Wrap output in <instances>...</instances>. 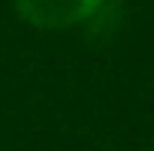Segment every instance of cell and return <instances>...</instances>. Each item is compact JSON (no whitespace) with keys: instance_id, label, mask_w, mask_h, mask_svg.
Listing matches in <instances>:
<instances>
[{"instance_id":"6da1fadb","label":"cell","mask_w":154,"mask_h":151,"mask_svg":"<svg viewBox=\"0 0 154 151\" xmlns=\"http://www.w3.org/2000/svg\"><path fill=\"white\" fill-rule=\"evenodd\" d=\"M13 7L33 30H69L92 20L105 0H13Z\"/></svg>"},{"instance_id":"7a4b0ae2","label":"cell","mask_w":154,"mask_h":151,"mask_svg":"<svg viewBox=\"0 0 154 151\" xmlns=\"http://www.w3.org/2000/svg\"><path fill=\"white\" fill-rule=\"evenodd\" d=\"M144 151H154V148H144Z\"/></svg>"}]
</instances>
